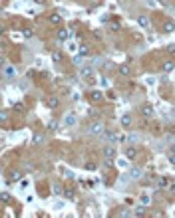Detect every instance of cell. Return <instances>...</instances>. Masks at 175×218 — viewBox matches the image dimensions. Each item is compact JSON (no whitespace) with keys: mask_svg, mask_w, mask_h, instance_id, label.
<instances>
[{"mask_svg":"<svg viewBox=\"0 0 175 218\" xmlns=\"http://www.w3.org/2000/svg\"><path fill=\"white\" fill-rule=\"evenodd\" d=\"M76 123H78L76 113H66V115H64V125H66V127H74Z\"/></svg>","mask_w":175,"mask_h":218,"instance_id":"1","label":"cell"},{"mask_svg":"<svg viewBox=\"0 0 175 218\" xmlns=\"http://www.w3.org/2000/svg\"><path fill=\"white\" fill-rule=\"evenodd\" d=\"M141 115H143L145 119H151L153 115H155V109H153L149 103H145V105H141Z\"/></svg>","mask_w":175,"mask_h":218,"instance_id":"2","label":"cell"},{"mask_svg":"<svg viewBox=\"0 0 175 218\" xmlns=\"http://www.w3.org/2000/svg\"><path fill=\"white\" fill-rule=\"evenodd\" d=\"M129 178L131 181H135V178H141V174H143V171H141L139 167H129Z\"/></svg>","mask_w":175,"mask_h":218,"instance_id":"3","label":"cell"},{"mask_svg":"<svg viewBox=\"0 0 175 218\" xmlns=\"http://www.w3.org/2000/svg\"><path fill=\"white\" fill-rule=\"evenodd\" d=\"M103 157H106L108 161H112L113 157H116V147H112V145H108V147H103Z\"/></svg>","mask_w":175,"mask_h":218,"instance_id":"4","label":"cell"},{"mask_svg":"<svg viewBox=\"0 0 175 218\" xmlns=\"http://www.w3.org/2000/svg\"><path fill=\"white\" fill-rule=\"evenodd\" d=\"M80 75H82V78H94V69H92L90 65H82V68H80Z\"/></svg>","mask_w":175,"mask_h":218,"instance_id":"5","label":"cell"},{"mask_svg":"<svg viewBox=\"0 0 175 218\" xmlns=\"http://www.w3.org/2000/svg\"><path fill=\"white\" fill-rule=\"evenodd\" d=\"M88 131H90L92 135H100L102 131H103V125H102V123H92V125H90V129H88Z\"/></svg>","mask_w":175,"mask_h":218,"instance_id":"6","label":"cell"},{"mask_svg":"<svg viewBox=\"0 0 175 218\" xmlns=\"http://www.w3.org/2000/svg\"><path fill=\"white\" fill-rule=\"evenodd\" d=\"M125 157L128 159H135L138 157V149L135 147H125Z\"/></svg>","mask_w":175,"mask_h":218,"instance_id":"7","label":"cell"},{"mask_svg":"<svg viewBox=\"0 0 175 218\" xmlns=\"http://www.w3.org/2000/svg\"><path fill=\"white\" fill-rule=\"evenodd\" d=\"M4 75H6V78H14L16 68H12V65H4Z\"/></svg>","mask_w":175,"mask_h":218,"instance_id":"8","label":"cell"},{"mask_svg":"<svg viewBox=\"0 0 175 218\" xmlns=\"http://www.w3.org/2000/svg\"><path fill=\"white\" fill-rule=\"evenodd\" d=\"M173 28H175V22L173 20H165V22H163V32H173Z\"/></svg>","mask_w":175,"mask_h":218,"instance_id":"9","label":"cell"},{"mask_svg":"<svg viewBox=\"0 0 175 218\" xmlns=\"http://www.w3.org/2000/svg\"><path fill=\"white\" fill-rule=\"evenodd\" d=\"M116 165H118L119 168H122V171H125V168H129V163H128V157H123V159H119V161L116 163Z\"/></svg>","mask_w":175,"mask_h":218,"instance_id":"10","label":"cell"},{"mask_svg":"<svg viewBox=\"0 0 175 218\" xmlns=\"http://www.w3.org/2000/svg\"><path fill=\"white\" fill-rule=\"evenodd\" d=\"M138 22H139L141 28H149V18H147V16H139Z\"/></svg>","mask_w":175,"mask_h":218,"instance_id":"11","label":"cell"},{"mask_svg":"<svg viewBox=\"0 0 175 218\" xmlns=\"http://www.w3.org/2000/svg\"><path fill=\"white\" fill-rule=\"evenodd\" d=\"M56 36H58V40H60V42L68 40V30H64V28H62V30H58V34H56Z\"/></svg>","mask_w":175,"mask_h":218,"instance_id":"12","label":"cell"},{"mask_svg":"<svg viewBox=\"0 0 175 218\" xmlns=\"http://www.w3.org/2000/svg\"><path fill=\"white\" fill-rule=\"evenodd\" d=\"M92 99H94V101H102V99H103L102 91H100V89H94V91H92Z\"/></svg>","mask_w":175,"mask_h":218,"instance_id":"13","label":"cell"},{"mask_svg":"<svg viewBox=\"0 0 175 218\" xmlns=\"http://www.w3.org/2000/svg\"><path fill=\"white\" fill-rule=\"evenodd\" d=\"M50 22H52V24H62V16H60V14H52Z\"/></svg>","mask_w":175,"mask_h":218,"instance_id":"14","label":"cell"},{"mask_svg":"<svg viewBox=\"0 0 175 218\" xmlns=\"http://www.w3.org/2000/svg\"><path fill=\"white\" fill-rule=\"evenodd\" d=\"M46 103H48V107H50V109H56L58 107V99H56V97H50Z\"/></svg>","mask_w":175,"mask_h":218,"instance_id":"15","label":"cell"},{"mask_svg":"<svg viewBox=\"0 0 175 218\" xmlns=\"http://www.w3.org/2000/svg\"><path fill=\"white\" fill-rule=\"evenodd\" d=\"M173 68H175L173 62H165V64H163V72H173Z\"/></svg>","mask_w":175,"mask_h":218,"instance_id":"16","label":"cell"},{"mask_svg":"<svg viewBox=\"0 0 175 218\" xmlns=\"http://www.w3.org/2000/svg\"><path fill=\"white\" fill-rule=\"evenodd\" d=\"M122 125H123V127H129V125H131V117L129 115H123L122 117Z\"/></svg>","mask_w":175,"mask_h":218,"instance_id":"17","label":"cell"},{"mask_svg":"<svg viewBox=\"0 0 175 218\" xmlns=\"http://www.w3.org/2000/svg\"><path fill=\"white\" fill-rule=\"evenodd\" d=\"M149 202H151V196H149V194H143V196H141V204H143V206H147Z\"/></svg>","mask_w":175,"mask_h":218,"instance_id":"18","label":"cell"},{"mask_svg":"<svg viewBox=\"0 0 175 218\" xmlns=\"http://www.w3.org/2000/svg\"><path fill=\"white\" fill-rule=\"evenodd\" d=\"M18 178H20V173H18V171H12V173H10V181H12V182H16Z\"/></svg>","mask_w":175,"mask_h":218,"instance_id":"19","label":"cell"},{"mask_svg":"<svg viewBox=\"0 0 175 218\" xmlns=\"http://www.w3.org/2000/svg\"><path fill=\"white\" fill-rule=\"evenodd\" d=\"M52 59H54V62H62V54H60V52H54V54H52Z\"/></svg>","mask_w":175,"mask_h":218,"instance_id":"20","label":"cell"},{"mask_svg":"<svg viewBox=\"0 0 175 218\" xmlns=\"http://www.w3.org/2000/svg\"><path fill=\"white\" fill-rule=\"evenodd\" d=\"M14 111H24V103H22V101L14 103Z\"/></svg>","mask_w":175,"mask_h":218,"instance_id":"21","label":"cell"},{"mask_svg":"<svg viewBox=\"0 0 175 218\" xmlns=\"http://www.w3.org/2000/svg\"><path fill=\"white\" fill-rule=\"evenodd\" d=\"M119 73H122V75H129V68H128V65H122V68H119Z\"/></svg>","mask_w":175,"mask_h":218,"instance_id":"22","label":"cell"},{"mask_svg":"<svg viewBox=\"0 0 175 218\" xmlns=\"http://www.w3.org/2000/svg\"><path fill=\"white\" fill-rule=\"evenodd\" d=\"M80 56H90V50H88L86 46H82L80 48Z\"/></svg>","mask_w":175,"mask_h":218,"instance_id":"23","label":"cell"},{"mask_svg":"<svg viewBox=\"0 0 175 218\" xmlns=\"http://www.w3.org/2000/svg\"><path fill=\"white\" fill-rule=\"evenodd\" d=\"M157 187H159V188H165V187H167V178H159V182H157Z\"/></svg>","mask_w":175,"mask_h":218,"instance_id":"24","label":"cell"},{"mask_svg":"<svg viewBox=\"0 0 175 218\" xmlns=\"http://www.w3.org/2000/svg\"><path fill=\"white\" fill-rule=\"evenodd\" d=\"M34 143H36V145L44 143V135H36V137H34Z\"/></svg>","mask_w":175,"mask_h":218,"instance_id":"25","label":"cell"},{"mask_svg":"<svg viewBox=\"0 0 175 218\" xmlns=\"http://www.w3.org/2000/svg\"><path fill=\"white\" fill-rule=\"evenodd\" d=\"M106 139H108V141H116V135L109 131V133H106Z\"/></svg>","mask_w":175,"mask_h":218,"instance_id":"26","label":"cell"},{"mask_svg":"<svg viewBox=\"0 0 175 218\" xmlns=\"http://www.w3.org/2000/svg\"><path fill=\"white\" fill-rule=\"evenodd\" d=\"M8 198H10L8 192H2V202H8Z\"/></svg>","mask_w":175,"mask_h":218,"instance_id":"27","label":"cell"},{"mask_svg":"<svg viewBox=\"0 0 175 218\" xmlns=\"http://www.w3.org/2000/svg\"><path fill=\"white\" fill-rule=\"evenodd\" d=\"M62 174H64V177H72V173H70V171H66V168H62Z\"/></svg>","mask_w":175,"mask_h":218,"instance_id":"28","label":"cell"},{"mask_svg":"<svg viewBox=\"0 0 175 218\" xmlns=\"http://www.w3.org/2000/svg\"><path fill=\"white\" fill-rule=\"evenodd\" d=\"M169 163H173V165H175V153H171V155H169Z\"/></svg>","mask_w":175,"mask_h":218,"instance_id":"29","label":"cell"},{"mask_svg":"<svg viewBox=\"0 0 175 218\" xmlns=\"http://www.w3.org/2000/svg\"><path fill=\"white\" fill-rule=\"evenodd\" d=\"M34 2H36V4H42V2H46V0H34Z\"/></svg>","mask_w":175,"mask_h":218,"instance_id":"30","label":"cell"},{"mask_svg":"<svg viewBox=\"0 0 175 218\" xmlns=\"http://www.w3.org/2000/svg\"><path fill=\"white\" fill-rule=\"evenodd\" d=\"M171 153H175V145H173V147H171Z\"/></svg>","mask_w":175,"mask_h":218,"instance_id":"31","label":"cell"}]
</instances>
